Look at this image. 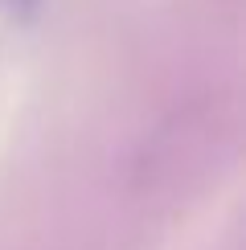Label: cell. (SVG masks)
I'll list each match as a JSON object with an SVG mask.
<instances>
[{"label": "cell", "mask_w": 246, "mask_h": 250, "mask_svg": "<svg viewBox=\"0 0 246 250\" xmlns=\"http://www.w3.org/2000/svg\"><path fill=\"white\" fill-rule=\"evenodd\" d=\"M0 4H4V8H8L13 17H33L41 0H0Z\"/></svg>", "instance_id": "obj_1"}]
</instances>
